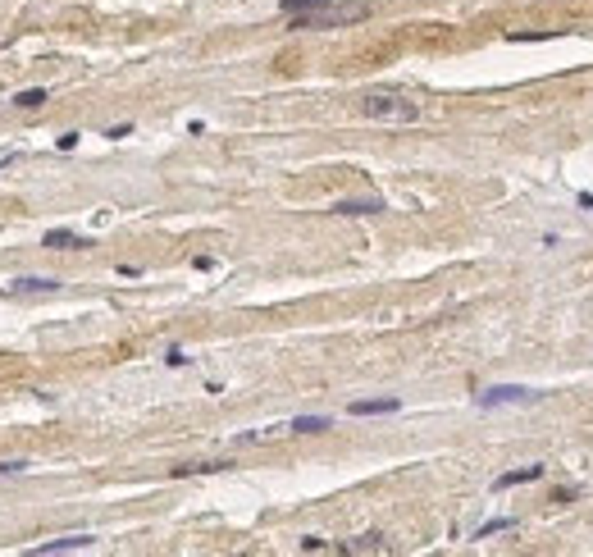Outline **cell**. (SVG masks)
<instances>
[{
	"label": "cell",
	"instance_id": "6da1fadb",
	"mask_svg": "<svg viewBox=\"0 0 593 557\" xmlns=\"http://www.w3.org/2000/svg\"><path fill=\"white\" fill-rule=\"evenodd\" d=\"M361 114L379 119V123H415L420 119V105L397 96V92H370V96H361Z\"/></svg>",
	"mask_w": 593,
	"mask_h": 557
},
{
	"label": "cell",
	"instance_id": "7a4b0ae2",
	"mask_svg": "<svg viewBox=\"0 0 593 557\" xmlns=\"http://www.w3.org/2000/svg\"><path fill=\"white\" fill-rule=\"evenodd\" d=\"M370 14V5H324V9H310V14H293V32H310V27H347V23H361V18Z\"/></svg>",
	"mask_w": 593,
	"mask_h": 557
},
{
	"label": "cell",
	"instance_id": "3957f363",
	"mask_svg": "<svg viewBox=\"0 0 593 557\" xmlns=\"http://www.w3.org/2000/svg\"><path fill=\"white\" fill-rule=\"evenodd\" d=\"M534 398H539L534 388H520V384H502V388H484L475 402H479L484 411H493V407H511V402H534Z\"/></svg>",
	"mask_w": 593,
	"mask_h": 557
},
{
	"label": "cell",
	"instance_id": "277c9868",
	"mask_svg": "<svg viewBox=\"0 0 593 557\" xmlns=\"http://www.w3.org/2000/svg\"><path fill=\"white\" fill-rule=\"evenodd\" d=\"M92 534H64V539H51V544H37V557H55V553H82V549H92Z\"/></svg>",
	"mask_w": 593,
	"mask_h": 557
},
{
	"label": "cell",
	"instance_id": "5b68a950",
	"mask_svg": "<svg viewBox=\"0 0 593 557\" xmlns=\"http://www.w3.org/2000/svg\"><path fill=\"white\" fill-rule=\"evenodd\" d=\"M530 479H543V466H520V470H507V475L493 479V489H516V484H530Z\"/></svg>",
	"mask_w": 593,
	"mask_h": 557
},
{
	"label": "cell",
	"instance_id": "8992f818",
	"mask_svg": "<svg viewBox=\"0 0 593 557\" xmlns=\"http://www.w3.org/2000/svg\"><path fill=\"white\" fill-rule=\"evenodd\" d=\"M397 407H402L397 398H370V402H352L347 411H352V416H388V411H397Z\"/></svg>",
	"mask_w": 593,
	"mask_h": 557
},
{
	"label": "cell",
	"instance_id": "52a82bcc",
	"mask_svg": "<svg viewBox=\"0 0 593 557\" xmlns=\"http://www.w3.org/2000/svg\"><path fill=\"white\" fill-rule=\"evenodd\" d=\"M14 293H55L60 288V278H46V274H23V278H14Z\"/></svg>",
	"mask_w": 593,
	"mask_h": 557
},
{
	"label": "cell",
	"instance_id": "ba28073f",
	"mask_svg": "<svg viewBox=\"0 0 593 557\" xmlns=\"http://www.w3.org/2000/svg\"><path fill=\"white\" fill-rule=\"evenodd\" d=\"M338 215H379V210H384V201L379 197H361V201H338Z\"/></svg>",
	"mask_w": 593,
	"mask_h": 557
},
{
	"label": "cell",
	"instance_id": "9c48e42d",
	"mask_svg": "<svg viewBox=\"0 0 593 557\" xmlns=\"http://www.w3.org/2000/svg\"><path fill=\"white\" fill-rule=\"evenodd\" d=\"M46 247H55V252H78V247H87V243L73 233V228H51V233H46Z\"/></svg>",
	"mask_w": 593,
	"mask_h": 557
},
{
	"label": "cell",
	"instance_id": "30bf717a",
	"mask_svg": "<svg viewBox=\"0 0 593 557\" xmlns=\"http://www.w3.org/2000/svg\"><path fill=\"white\" fill-rule=\"evenodd\" d=\"M338 553H388V539H384V534H361V539L343 544Z\"/></svg>",
	"mask_w": 593,
	"mask_h": 557
},
{
	"label": "cell",
	"instance_id": "8fae6325",
	"mask_svg": "<svg viewBox=\"0 0 593 557\" xmlns=\"http://www.w3.org/2000/svg\"><path fill=\"white\" fill-rule=\"evenodd\" d=\"M288 429L293 434H319V429H329V416H297Z\"/></svg>",
	"mask_w": 593,
	"mask_h": 557
},
{
	"label": "cell",
	"instance_id": "7c38bea8",
	"mask_svg": "<svg viewBox=\"0 0 593 557\" xmlns=\"http://www.w3.org/2000/svg\"><path fill=\"white\" fill-rule=\"evenodd\" d=\"M502 530H516V521H511V516H493V521H484L479 530H475V539H489V534H502Z\"/></svg>",
	"mask_w": 593,
	"mask_h": 557
},
{
	"label": "cell",
	"instance_id": "4fadbf2b",
	"mask_svg": "<svg viewBox=\"0 0 593 557\" xmlns=\"http://www.w3.org/2000/svg\"><path fill=\"white\" fill-rule=\"evenodd\" d=\"M46 101V87H27V92H14V105L18 110H37Z\"/></svg>",
	"mask_w": 593,
	"mask_h": 557
},
{
	"label": "cell",
	"instance_id": "5bb4252c",
	"mask_svg": "<svg viewBox=\"0 0 593 557\" xmlns=\"http://www.w3.org/2000/svg\"><path fill=\"white\" fill-rule=\"evenodd\" d=\"M329 0H283V14L293 18V14H310V9H324Z\"/></svg>",
	"mask_w": 593,
	"mask_h": 557
},
{
	"label": "cell",
	"instance_id": "9a60e30c",
	"mask_svg": "<svg viewBox=\"0 0 593 557\" xmlns=\"http://www.w3.org/2000/svg\"><path fill=\"white\" fill-rule=\"evenodd\" d=\"M329 544L324 539H315V534H306V539H301V553H324Z\"/></svg>",
	"mask_w": 593,
	"mask_h": 557
},
{
	"label": "cell",
	"instance_id": "2e32d148",
	"mask_svg": "<svg viewBox=\"0 0 593 557\" xmlns=\"http://www.w3.org/2000/svg\"><path fill=\"white\" fill-rule=\"evenodd\" d=\"M18 470H27V462H0V475H18Z\"/></svg>",
	"mask_w": 593,
	"mask_h": 557
}]
</instances>
